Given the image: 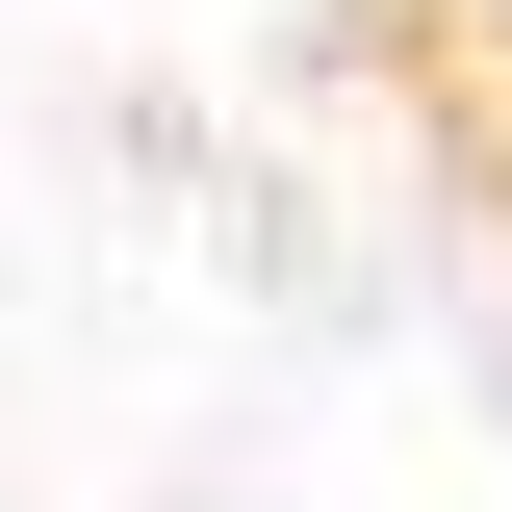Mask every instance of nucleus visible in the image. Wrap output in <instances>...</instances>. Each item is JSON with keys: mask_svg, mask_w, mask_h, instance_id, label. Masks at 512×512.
Masks as SVG:
<instances>
[{"mask_svg": "<svg viewBox=\"0 0 512 512\" xmlns=\"http://www.w3.org/2000/svg\"><path fill=\"white\" fill-rule=\"evenodd\" d=\"M461 52H487V103H512V0H461Z\"/></svg>", "mask_w": 512, "mask_h": 512, "instance_id": "obj_1", "label": "nucleus"}]
</instances>
